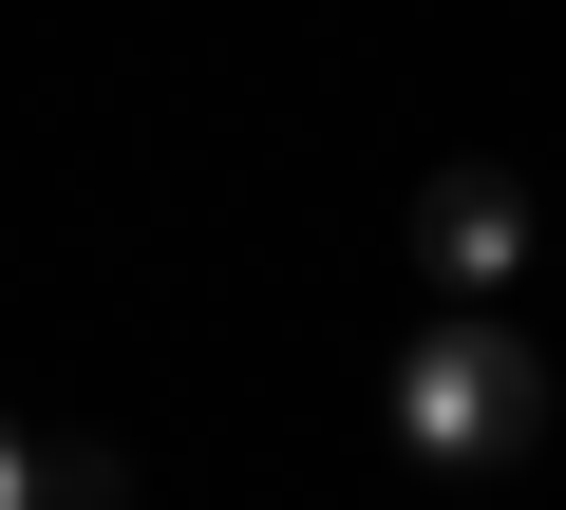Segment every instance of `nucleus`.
Returning <instances> with one entry per match:
<instances>
[{"mask_svg":"<svg viewBox=\"0 0 566 510\" xmlns=\"http://www.w3.org/2000/svg\"><path fill=\"white\" fill-rule=\"evenodd\" d=\"M547 416H566V378H547V341L510 303H434L397 341V454L416 472H528Z\"/></svg>","mask_w":566,"mask_h":510,"instance_id":"nucleus-1","label":"nucleus"},{"mask_svg":"<svg viewBox=\"0 0 566 510\" xmlns=\"http://www.w3.org/2000/svg\"><path fill=\"white\" fill-rule=\"evenodd\" d=\"M528 246H547V208H528L510 152H453V170L416 189V284H434V303H510Z\"/></svg>","mask_w":566,"mask_h":510,"instance_id":"nucleus-2","label":"nucleus"},{"mask_svg":"<svg viewBox=\"0 0 566 510\" xmlns=\"http://www.w3.org/2000/svg\"><path fill=\"white\" fill-rule=\"evenodd\" d=\"M0 510H57V435L39 416H0Z\"/></svg>","mask_w":566,"mask_h":510,"instance_id":"nucleus-3","label":"nucleus"},{"mask_svg":"<svg viewBox=\"0 0 566 510\" xmlns=\"http://www.w3.org/2000/svg\"><path fill=\"white\" fill-rule=\"evenodd\" d=\"M57 510H133V472H114L95 435H57Z\"/></svg>","mask_w":566,"mask_h":510,"instance_id":"nucleus-4","label":"nucleus"}]
</instances>
